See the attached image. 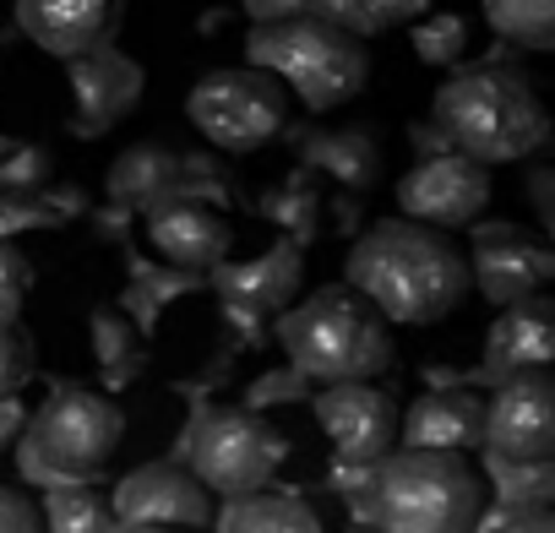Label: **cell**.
<instances>
[{
    "mask_svg": "<svg viewBox=\"0 0 555 533\" xmlns=\"http://www.w3.org/2000/svg\"><path fill=\"white\" fill-rule=\"evenodd\" d=\"M398 441L414 452H474L485 441V398L468 387H430L398 408Z\"/></svg>",
    "mask_w": 555,
    "mask_h": 533,
    "instance_id": "cell-18",
    "label": "cell"
},
{
    "mask_svg": "<svg viewBox=\"0 0 555 533\" xmlns=\"http://www.w3.org/2000/svg\"><path fill=\"white\" fill-rule=\"evenodd\" d=\"M311 414L338 463H382L398 446V403L371 381H338L311 398Z\"/></svg>",
    "mask_w": 555,
    "mask_h": 533,
    "instance_id": "cell-11",
    "label": "cell"
},
{
    "mask_svg": "<svg viewBox=\"0 0 555 533\" xmlns=\"http://www.w3.org/2000/svg\"><path fill=\"white\" fill-rule=\"evenodd\" d=\"M349 533H376V528H349Z\"/></svg>",
    "mask_w": 555,
    "mask_h": 533,
    "instance_id": "cell-44",
    "label": "cell"
},
{
    "mask_svg": "<svg viewBox=\"0 0 555 533\" xmlns=\"http://www.w3.org/2000/svg\"><path fill=\"white\" fill-rule=\"evenodd\" d=\"M555 360V311L544 295L501 306V316L485 333V365L479 381H512L528 370H544Z\"/></svg>",
    "mask_w": 555,
    "mask_h": 533,
    "instance_id": "cell-17",
    "label": "cell"
},
{
    "mask_svg": "<svg viewBox=\"0 0 555 533\" xmlns=\"http://www.w3.org/2000/svg\"><path fill=\"white\" fill-rule=\"evenodd\" d=\"M245 17H250L256 28L289 23V17H311V0H245Z\"/></svg>",
    "mask_w": 555,
    "mask_h": 533,
    "instance_id": "cell-40",
    "label": "cell"
},
{
    "mask_svg": "<svg viewBox=\"0 0 555 533\" xmlns=\"http://www.w3.org/2000/svg\"><path fill=\"white\" fill-rule=\"evenodd\" d=\"M344 278L387 327H430L463 306L468 261L441 229L382 218L354 239Z\"/></svg>",
    "mask_w": 555,
    "mask_h": 533,
    "instance_id": "cell-1",
    "label": "cell"
},
{
    "mask_svg": "<svg viewBox=\"0 0 555 533\" xmlns=\"http://www.w3.org/2000/svg\"><path fill=\"white\" fill-rule=\"evenodd\" d=\"M306 169L311 174H327V180H338L344 191H371V185H382V169H387V158H382V142L371 136V131H360V126H338V131H311L306 136Z\"/></svg>",
    "mask_w": 555,
    "mask_h": 533,
    "instance_id": "cell-21",
    "label": "cell"
},
{
    "mask_svg": "<svg viewBox=\"0 0 555 533\" xmlns=\"http://www.w3.org/2000/svg\"><path fill=\"white\" fill-rule=\"evenodd\" d=\"M485 484L457 452H387L371 479L376 533H468Z\"/></svg>",
    "mask_w": 555,
    "mask_h": 533,
    "instance_id": "cell-5",
    "label": "cell"
},
{
    "mask_svg": "<svg viewBox=\"0 0 555 533\" xmlns=\"http://www.w3.org/2000/svg\"><path fill=\"white\" fill-rule=\"evenodd\" d=\"M306 387H311V381H306L300 370H289V365H284V370H267L261 381H250L245 408L261 414V408H272V403H295V398H306Z\"/></svg>",
    "mask_w": 555,
    "mask_h": 533,
    "instance_id": "cell-34",
    "label": "cell"
},
{
    "mask_svg": "<svg viewBox=\"0 0 555 533\" xmlns=\"http://www.w3.org/2000/svg\"><path fill=\"white\" fill-rule=\"evenodd\" d=\"M34 229H61V212L34 191V196H17V191H0V245H12L17 234H34Z\"/></svg>",
    "mask_w": 555,
    "mask_h": 533,
    "instance_id": "cell-32",
    "label": "cell"
},
{
    "mask_svg": "<svg viewBox=\"0 0 555 533\" xmlns=\"http://www.w3.org/2000/svg\"><path fill=\"white\" fill-rule=\"evenodd\" d=\"M34 376V349L17 327H0V398H12Z\"/></svg>",
    "mask_w": 555,
    "mask_h": 533,
    "instance_id": "cell-35",
    "label": "cell"
},
{
    "mask_svg": "<svg viewBox=\"0 0 555 533\" xmlns=\"http://www.w3.org/2000/svg\"><path fill=\"white\" fill-rule=\"evenodd\" d=\"M93 360H99V376H104V387H131L137 376H142V365H147V343H142V333L115 311V306H99L93 311Z\"/></svg>",
    "mask_w": 555,
    "mask_h": 533,
    "instance_id": "cell-23",
    "label": "cell"
},
{
    "mask_svg": "<svg viewBox=\"0 0 555 533\" xmlns=\"http://www.w3.org/2000/svg\"><path fill=\"white\" fill-rule=\"evenodd\" d=\"M17 28L55 61L88 55L115 34V0H17Z\"/></svg>",
    "mask_w": 555,
    "mask_h": 533,
    "instance_id": "cell-19",
    "label": "cell"
},
{
    "mask_svg": "<svg viewBox=\"0 0 555 533\" xmlns=\"http://www.w3.org/2000/svg\"><path fill=\"white\" fill-rule=\"evenodd\" d=\"M44 528L50 533H109L115 528L109 495H99L93 484L44 490Z\"/></svg>",
    "mask_w": 555,
    "mask_h": 533,
    "instance_id": "cell-28",
    "label": "cell"
},
{
    "mask_svg": "<svg viewBox=\"0 0 555 533\" xmlns=\"http://www.w3.org/2000/svg\"><path fill=\"white\" fill-rule=\"evenodd\" d=\"M0 153H7V136H0Z\"/></svg>",
    "mask_w": 555,
    "mask_h": 533,
    "instance_id": "cell-45",
    "label": "cell"
},
{
    "mask_svg": "<svg viewBox=\"0 0 555 533\" xmlns=\"http://www.w3.org/2000/svg\"><path fill=\"white\" fill-rule=\"evenodd\" d=\"M142 234H147L153 256L164 266H180V273H212L218 261H229V245H234L229 218L218 207L185 202V196H169V202L147 207Z\"/></svg>",
    "mask_w": 555,
    "mask_h": 533,
    "instance_id": "cell-16",
    "label": "cell"
},
{
    "mask_svg": "<svg viewBox=\"0 0 555 533\" xmlns=\"http://www.w3.org/2000/svg\"><path fill=\"white\" fill-rule=\"evenodd\" d=\"M109 533H169V528H131V522H115Z\"/></svg>",
    "mask_w": 555,
    "mask_h": 533,
    "instance_id": "cell-43",
    "label": "cell"
},
{
    "mask_svg": "<svg viewBox=\"0 0 555 533\" xmlns=\"http://www.w3.org/2000/svg\"><path fill=\"white\" fill-rule=\"evenodd\" d=\"M371 479H376V463H338L333 457V473H327V484L354 506V500H365L371 495Z\"/></svg>",
    "mask_w": 555,
    "mask_h": 533,
    "instance_id": "cell-37",
    "label": "cell"
},
{
    "mask_svg": "<svg viewBox=\"0 0 555 533\" xmlns=\"http://www.w3.org/2000/svg\"><path fill=\"white\" fill-rule=\"evenodd\" d=\"M468 261V284L490 300V306H517L544 295V284L555 278V256L539 234L517 229V223H474V250Z\"/></svg>",
    "mask_w": 555,
    "mask_h": 533,
    "instance_id": "cell-9",
    "label": "cell"
},
{
    "mask_svg": "<svg viewBox=\"0 0 555 533\" xmlns=\"http://www.w3.org/2000/svg\"><path fill=\"white\" fill-rule=\"evenodd\" d=\"M218 533H322V517L295 490H278V495L256 490V495H240L223 511Z\"/></svg>",
    "mask_w": 555,
    "mask_h": 533,
    "instance_id": "cell-22",
    "label": "cell"
},
{
    "mask_svg": "<svg viewBox=\"0 0 555 533\" xmlns=\"http://www.w3.org/2000/svg\"><path fill=\"white\" fill-rule=\"evenodd\" d=\"M256 212L267 218V223H278L284 229V239H295L300 250L317 239V223H322V191H317V174L311 169H295L289 180H278L261 202H256Z\"/></svg>",
    "mask_w": 555,
    "mask_h": 533,
    "instance_id": "cell-24",
    "label": "cell"
},
{
    "mask_svg": "<svg viewBox=\"0 0 555 533\" xmlns=\"http://www.w3.org/2000/svg\"><path fill=\"white\" fill-rule=\"evenodd\" d=\"M430 120L452 153H463L485 169L517 164V158L539 153L550 136V115H544L539 93L528 88L522 72H506V66H468V72L447 77L436 88Z\"/></svg>",
    "mask_w": 555,
    "mask_h": 533,
    "instance_id": "cell-2",
    "label": "cell"
},
{
    "mask_svg": "<svg viewBox=\"0 0 555 533\" xmlns=\"http://www.w3.org/2000/svg\"><path fill=\"white\" fill-rule=\"evenodd\" d=\"M245 61L272 72L289 99H300L317 115L349 104L365 88V77H371L365 44L354 34L322 23V17H289V23L256 28L245 39Z\"/></svg>",
    "mask_w": 555,
    "mask_h": 533,
    "instance_id": "cell-6",
    "label": "cell"
},
{
    "mask_svg": "<svg viewBox=\"0 0 555 533\" xmlns=\"http://www.w3.org/2000/svg\"><path fill=\"white\" fill-rule=\"evenodd\" d=\"M175 185H180V153L175 147H158V142L126 147L109 164V174H104V196L120 212H147V207L169 202Z\"/></svg>",
    "mask_w": 555,
    "mask_h": 533,
    "instance_id": "cell-20",
    "label": "cell"
},
{
    "mask_svg": "<svg viewBox=\"0 0 555 533\" xmlns=\"http://www.w3.org/2000/svg\"><path fill=\"white\" fill-rule=\"evenodd\" d=\"M272 338L284 343L289 370L306 381L338 387V381H371L392 365V327L344 284L306 295L300 306L278 311Z\"/></svg>",
    "mask_w": 555,
    "mask_h": 533,
    "instance_id": "cell-3",
    "label": "cell"
},
{
    "mask_svg": "<svg viewBox=\"0 0 555 533\" xmlns=\"http://www.w3.org/2000/svg\"><path fill=\"white\" fill-rule=\"evenodd\" d=\"M126 435V414L88 387H55L50 403L17 435V473L39 490L99 484L115 446Z\"/></svg>",
    "mask_w": 555,
    "mask_h": 533,
    "instance_id": "cell-4",
    "label": "cell"
},
{
    "mask_svg": "<svg viewBox=\"0 0 555 533\" xmlns=\"http://www.w3.org/2000/svg\"><path fill=\"white\" fill-rule=\"evenodd\" d=\"M485 23L522 50H555V0H485Z\"/></svg>",
    "mask_w": 555,
    "mask_h": 533,
    "instance_id": "cell-27",
    "label": "cell"
},
{
    "mask_svg": "<svg viewBox=\"0 0 555 533\" xmlns=\"http://www.w3.org/2000/svg\"><path fill=\"white\" fill-rule=\"evenodd\" d=\"M398 207L409 223H425V229H468L490 207V169L463 153L420 158L398 180Z\"/></svg>",
    "mask_w": 555,
    "mask_h": 533,
    "instance_id": "cell-10",
    "label": "cell"
},
{
    "mask_svg": "<svg viewBox=\"0 0 555 533\" xmlns=\"http://www.w3.org/2000/svg\"><path fill=\"white\" fill-rule=\"evenodd\" d=\"M414 55L425 66H457L468 55V23L457 12H436L414 23Z\"/></svg>",
    "mask_w": 555,
    "mask_h": 533,
    "instance_id": "cell-29",
    "label": "cell"
},
{
    "mask_svg": "<svg viewBox=\"0 0 555 533\" xmlns=\"http://www.w3.org/2000/svg\"><path fill=\"white\" fill-rule=\"evenodd\" d=\"M479 446L495 457H555V387L544 370L495 381Z\"/></svg>",
    "mask_w": 555,
    "mask_h": 533,
    "instance_id": "cell-12",
    "label": "cell"
},
{
    "mask_svg": "<svg viewBox=\"0 0 555 533\" xmlns=\"http://www.w3.org/2000/svg\"><path fill=\"white\" fill-rule=\"evenodd\" d=\"M311 17H322V23L354 34V39L365 34V28H360V0H311Z\"/></svg>",
    "mask_w": 555,
    "mask_h": 533,
    "instance_id": "cell-41",
    "label": "cell"
},
{
    "mask_svg": "<svg viewBox=\"0 0 555 533\" xmlns=\"http://www.w3.org/2000/svg\"><path fill=\"white\" fill-rule=\"evenodd\" d=\"M23 425H28V408H23V398L12 392V398H0V446L7 441H17L23 435Z\"/></svg>",
    "mask_w": 555,
    "mask_h": 533,
    "instance_id": "cell-42",
    "label": "cell"
},
{
    "mask_svg": "<svg viewBox=\"0 0 555 533\" xmlns=\"http://www.w3.org/2000/svg\"><path fill=\"white\" fill-rule=\"evenodd\" d=\"M425 12H430V0H360V28L365 34H382V28L420 23Z\"/></svg>",
    "mask_w": 555,
    "mask_h": 533,
    "instance_id": "cell-36",
    "label": "cell"
},
{
    "mask_svg": "<svg viewBox=\"0 0 555 533\" xmlns=\"http://www.w3.org/2000/svg\"><path fill=\"white\" fill-rule=\"evenodd\" d=\"M66 82H72V104H77V115H72L77 136H104L115 120H126L137 109V99L147 88L142 66L126 50H115V44L72 55L66 61Z\"/></svg>",
    "mask_w": 555,
    "mask_h": 533,
    "instance_id": "cell-14",
    "label": "cell"
},
{
    "mask_svg": "<svg viewBox=\"0 0 555 533\" xmlns=\"http://www.w3.org/2000/svg\"><path fill=\"white\" fill-rule=\"evenodd\" d=\"M185 120L218 153H256L289 126V93L261 66H223L185 93Z\"/></svg>",
    "mask_w": 555,
    "mask_h": 533,
    "instance_id": "cell-8",
    "label": "cell"
},
{
    "mask_svg": "<svg viewBox=\"0 0 555 533\" xmlns=\"http://www.w3.org/2000/svg\"><path fill=\"white\" fill-rule=\"evenodd\" d=\"M202 278L196 273H180V266H147V261H131V289L120 295V316L137 327V333H153L158 327V316H164V306L169 300H180V295H191Z\"/></svg>",
    "mask_w": 555,
    "mask_h": 533,
    "instance_id": "cell-25",
    "label": "cell"
},
{
    "mask_svg": "<svg viewBox=\"0 0 555 533\" xmlns=\"http://www.w3.org/2000/svg\"><path fill=\"white\" fill-rule=\"evenodd\" d=\"M175 196L207 202V207H229V202H234V180H229L223 164H212L207 153H180V185H175Z\"/></svg>",
    "mask_w": 555,
    "mask_h": 533,
    "instance_id": "cell-31",
    "label": "cell"
},
{
    "mask_svg": "<svg viewBox=\"0 0 555 533\" xmlns=\"http://www.w3.org/2000/svg\"><path fill=\"white\" fill-rule=\"evenodd\" d=\"M289 441L278 435L261 414L250 408H196L185 441H180V463L185 473L212 490V495H256L278 463H284Z\"/></svg>",
    "mask_w": 555,
    "mask_h": 533,
    "instance_id": "cell-7",
    "label": "cell"
},
{
    "mask_svg": "<svg viewBox=\"0 0 555 533\" xmlns=\"http://www.w3.org/2000/svg\"><path fill=\"white\" fill-rule=\"evenodd\" d=\"M34 289V266L17 245H0V327H17L23 300Z\"/></svg>",
    "mask_w": 555,
    "mask_h": 533,
    "instance_id": "cell-33",
    "label": "cell"
},
{
    "mask_svg": "<svg viewBox=\"0 0 555 533\" xmlns=\"http://www.w3.org/2000/svg\"><path fill=\"white\" fill-rule=\"evenodd\" d=\"M109 511L115 522H131V528H207L212 495L180 463H147L115 484Z\"/></svg>",
    "mask_w": 555,
    "mask_h": 533,
    "instance_id": "cell-15",
    "label": "cell"
},
{
    "mask_svg": "<svg viewBox=\"0 0 555 533\" xmlns=\"http://www.w3.org/2000/svg\"><path fill=\"white\" fill-rule=\"evenodd\" d=\"M485 528H501V533H555V517H550V506H528V511H495Z\"/></svg>",
    "mask_w": 555,
    "mask_h": 533,
    "instance_id": "cell-39",
    "label": "cell"
},
{
    "mask_svg": "<svg viewBox=\"0 0 555 533\" xmlns=\"http://www.w3.org/2000/svg\"><path fill=\"white\" fill-rule=\"evenodd\" d=\"M485 473H490L495 500L506 511L550 506V495H555V463L550 457H495V452H485Z\"/></svg>",
    "mask_w": 555,
    "mask_h": 533,
    "instance_id": "cell-26",
    "label": "cell"
},
{
    "mask_svg": "<svg viewBox=\"0 0 555 533\" xmlns=\"http://www.w3.org/2000/svg\"><path fill=\"white\" fill-rule=\"evenodd\" d=\"M50 174H55V158L34 142H7V153H0V191L34 196L50 185Z\"/></svg>",
    "mask_w": 555,
    "mask_h": 533,
    "instance_id": "cell-30",
    "label": "cell"
},
{
    "mask_svg": "<svg viewBox=\"0 0 555 533\" xmlns=\"http://www.w3.org/2000/svg\"><path fill=\"white\" fill-rule=\"evenodd\" d=\"M212 295L223 300V311H245V316H278L289 311L300 284H306V250L295 239H278L250 261H218L207 273Z\"/></svg>",
    "mask_w": 555,
    "mask_h": 533,
    "instance_id": "cell-13",
    "label": "cell"
},
{
    "mask_svg": "<svg viewBox=\"0 0 555 533\" xmlns=\"http://www.w3.org/2000/svg\"><path fill=\"white\" fill-rule=\"evenodd\" d=\"M0 533H39V511L28 495L0 484Z\"/></svg>",
    "mask_w": 555,
    "mask_h": 533,
    "instance_id": "cell-38",
    "label": "cell"
}]
</instances>
